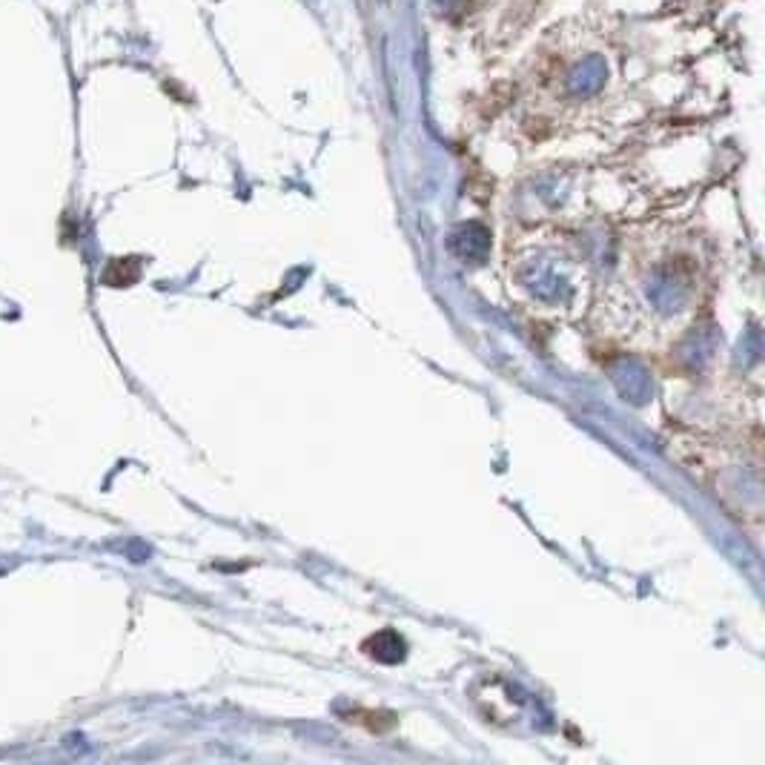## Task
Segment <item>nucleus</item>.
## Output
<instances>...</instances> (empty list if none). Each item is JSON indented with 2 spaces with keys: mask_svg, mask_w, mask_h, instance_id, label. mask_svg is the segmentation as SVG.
Returning a JSON list of instances; mask_svg holds the SVG:
<instances>
[{
  "mask_svg": "<svg viewBox=\"0 0 765 765\" xmlns=\"http://www.w3.org/2000/svg\"><path fill=\"white\" fill-rule=\"evenodd\" d=\"M141 276L138 258H112L110 267L103 270V285L130 287Z\"/></svg>",
  "mask_w": 765,
  "mask_h": 765,
  "instance_id": "nucleus-2",
  "label": "nucleus"
},
{
  "mask_svg": "<svg viewBox=\"0 0 765 765\" xmlns=\"http://www.w3.org/2000/svg\"><path fill=\"white\" fill-rule=\"evenodd\" d=\"M608 78V64L599 55H588L583 64H576V69L570 73V89L576 96H590L597 92Z\"/></svg>",
  "mask_w": 765,
  "mask_h": 765,
  "instance_id": "nucleus-1",
  "label": "nucleus"
}]
</instances>
